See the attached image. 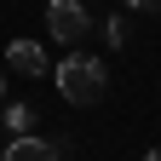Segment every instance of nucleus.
<instances>
[{"instance_id": "0eeeda50", "label": "nucleus", "mask_w": 161, "mask_h": 161, "mask_svg": "<svg viewBox=\"0 0 161 161\" xmlns=\"http://www.w3.org/2000/svg\"><path fill=\"white\" fill-rule=\"evenodd\" d=\"M121 6H132V12H161V0H121Z\"/></svg>"}, {"instance_id": "9d476101", "label": "nucleus", "mask_w": 161, "mask_h": 161, "mask_svg": "<svg viewBox=\"0 0 161 161\" xmlns=\"http://www.w3.org/2000/svg\"><path fill=\"white\" fill-rule=\"evenodd\" d=\"M0 155H6V150H0Z\"/></svg>"}, {"instance_id": "7ed1b4c3", "label": "nucleus", "mask_w": 161, "mask_h": 161, "mask_svg": "<svg viewBox=\"0 0 161 161\" xmlns=\"http://www.w3.org/2000/svg\"><path fill=\"white\" fill-rule=\"evenodd\" d=\"M0 161H64V150L52 144V138H35V132H17L12 144H6V155Z\"/></svg>"}, {"instance_id": "f257e3e1", "label": "nucleus", "mask_w": 161, "mask_h": 161, "mask_svg": "<svg viewBox=\"0 0 161 161\" xmlns=\"http://www.w3.org/2000/svg\"><path fill=\"white\" fill-rule=\"evenodd\" d=\"M58 92L86 109V104H98V98L109 92V69L98 64V58H86V52H69L64 64H58Z\"/></svg>"}, {"instance_id": "f03ea898", "label": "nucleus", "mask_w": 161, "mask_h": 161, "mask_svg": "<svg viewBox=\"0 0 161 161\" xmlns=\"http://www.w3.org/2000/svg\"><path fill=\"white\" fill-rule=\"evenodd\" d=\"M46 35L58 46H80V40L92 35V12L80 6V0H52L46 6Z\"/></svg>"}, {"instance_id": "1a4fd4ad", "label": "nucleus", "mask_w": 161, "mask_h": 161, "mask_svg": "<svg viewBox=\"0 0 161 161\" xmlns=\"http://www.w3.org/2000/svg\"><path fill=\"white\" fill-rule=\"evenodd\" d=\"M0 98H6V86H0Z\"/></svg>"}, {"instance_id": "39448f33", "label": "nucleus", "mask_w": 161, "mask_h": 161, "mask_svg": "<svg viewBox=\"0 0 161 161\" xmlns=\"http://www.w3.org/2000/svg\"><path fill=\"white\" fill-rule=\"evenodd\" d=\"M0 127H6L12 138L29 132V127H35V109H29V104H6V109H0Z\"/></svg>"}, {"instance_id": "20e7f679", "label": "nucleus", "mask_w": 161, "mask_h": 161, "mask_svg": "<svg viewBox=\"0 0 161 161\" xmlns=\"http://www.w3.org/2000/svg\"><path fill=\"white\" fill-rule=\"evenodd\" d=\"M6 64L17 75H46V52H40L35 40H12V46H6Z\"/></svg>"}, {"instance_id": "6e6552de", "label": "nucleus", "mask_w": 161, "mask_h": 161, "mask_svg": "<svg viewBox=\"0 0 161 161\" xmlns=\"http://www.w3.org/2000/svg\"><path fill=\"white\" fill-rule=\"evenodd\" d=\"M144 161H161V150H150V155H144Z\"/></svg>"}, {"instance_id": "423d86ee", "label": "nucleus", "mask_w": 161, "mask_h": 161, "mask_svg": "<svg viewBox=\"0 0 161 161\" xmlns=\"http://www.w3.org/2000/svg\"><path fill=\"white\" fill-rule=\"evenodd\" d=\"M104 40H109V46H127V17H109V23H104Z\"/></svg>"}]
</instances>
